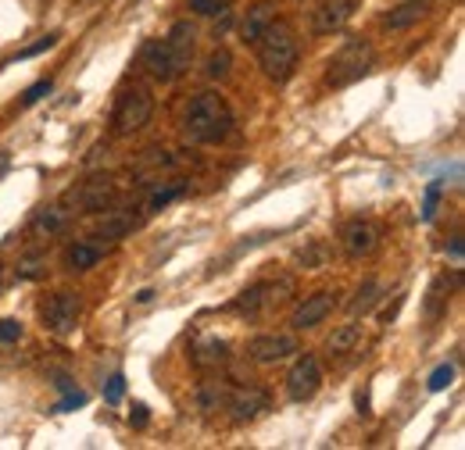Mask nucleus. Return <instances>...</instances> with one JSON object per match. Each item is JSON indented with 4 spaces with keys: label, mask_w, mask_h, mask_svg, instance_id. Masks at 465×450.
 Returning <instances> with one entry per match:
<instances>
[{
    "label": "nucleus",
    "mask_w": 465,
    "mask_h": 450,
    "mask_svg": "<svg viewBox=\"0 0 465 450\" xmlns=\"http://www.w3.org/2000/svg\"><path fill=\"white\" fill-rule=\"evenodd\" d=\"M193 47H197V33L190 22H175L169 29V36L143 44V68L151 72V79L158 83H175L179 75L190 72L193 61Z\"/></svg>",
    "instance_id": "nucleus-1"
},
{
    "label": "nucleus",
    "mask_w": 465,
    "mask_h": 450,
    "mask_svg": "<svg viewBox=\"0 0 465 450\" xmlns=\"http://www.w3.org/2000/svg\"><path fill=\"white\" fill-rule=\"evenodd\" d=\"M232 108L226 104V97L204 90L197 93L190 104H186V114H183V136L190 143H223L232 132Z\"/></svg>",
    "instance_id": "nucleus-2"
},
{
    "label": "nucleus",
    "mask_w": 465,
    "mask_h": 450,
    "mask_svg": "<svg viewBox=\"0 0 465 450\" xmlns=\"http://www.w3.org/2000/svg\"><path fill=\"white\" fill-rule=\"evenodd\" d=\"M254 51H258V61L265 68V75L272 83H287L297 68V36L287 22H269L265 33L254 40Z\"/></svg>",
    "instance_id": "nucleus-3"
},
{
    "label": "nucleus",
    "mask_w": 465,
    "mask_h": 450,
    "mask_svg": "<svg viewBox=\"0 0 465 450\" xmlns=\"http://www.w3.org/2000/svg\"><path fill=\"white\" fill-rule=\"evenodd\" d=\"M372 64H376L372 44H369L365 36H348V40L341 44V51L330 57L326 83H330L333 90H344V86H351V83L365 79V75L372 72Z\"/></svg>",
    "instance_id": "nucleus-4"
},
{
    "label": "nucleus",
    "mask_w": 465,
    "mask_h": 450,
    "mask_svg": "<svg viewBox=\"0 0 465 450\" xmlns=\"http://www.w3.org/2000/svg\"><path fill=\"white\" fill-rule=\"evenodd\" d=\"M154 114V97L147 86H125L118 93L115 112H112V132L115 136H133L140 132Z\"/></svg>",
    "instance_id": "nucleus-5"
},
{
    "label": "nucleus",
    "mask_w": 465,
    "mask_h": 450,
    "mask_svg": "<svg viewBox=\"0 0 465 450\" xmlns=\"http://www.w3.org/2000/svg\"><path fill=\"white\" fill-rule=\"evenodd\" d=\"M287 293H291V282L287 279L283 282H254V286H247V289L232 300L230 311L232 315H243V318H254V315H262V311L283 304Z\"/></svg>",
    "instance_id": "nucleus-6"
},
{
    "label": "nucleus",
    "mask_w": 465,
    "mask_h": 450,
    "mask_svg": "<svg viewBox=\"0 0 465 450\" xmlns=\"http://www.w3.org/2000/svg\"><path fill=\"white\" fill-rule=\"evenodd\" d=\"M40 315H44V326H47L51 333L68 337V333L79 326L83 300H79V293H54V297H47V300H44Z\"/></svg>",
    "instance_id": "nucleus-7"
},
{
    "label": "nucleus",
    "mask_w": 465,
    "mask_h": 450,
    "mask_svg": "<svg viewBox=\"0 0 465 450\" xmlns=\"http://www.w3.org/2000/svg\"><path fill=\"white\" fill-rule=\"evenodd\" d=\"M319 386H322L319 357L315 354H301L291 365V372H287V396H291L293 404H304V400H312V396L319 394Z\"/></svg>",
    "instance_id": "nucleus-8"
},
{
    "label": "nucleus",
    "mask_w": 465,
    "mask_h": 450,
    "mask_svg": "<svg viewBox=\"0 0 465 450\" xmlns=\"http://www.w3.org/2000/svg\"><path fill=\"white\" fill-rule=\"evenodd\" d=\"M223 411H230V418L236 426L254 422L262 411H269V394L258 390V386H236V390H230V396H226V407H223Z\"/></svg>",
    "instance_id": "nucleus-9"
},
{
    "label": "nucleus",
    "mask_w": 465,
    "mask_h": 450,
    "mask_svg": "<svg viewBox=\"0 0 465 450\" xmlns=\"http://www.w3.org/2000/svg\"><path fill=\"white\" fill-rule=\"evenodd\" d=\"M341 243H344L348 258H369L380 247V225L369 222V219H351L341 229Z\"/></svg>",
    "instance_id": "nucleus-10"
},
{
    "label": "nucleus",
    "mask_w": 465,
    "mask_h": 450,
    "mask_svg": "<svg viewBox=\"0 0 465 450\" xmlns=\"http://www.w3.org/2000/svg\"><path fill=\"white\" fill-rule=\"evenodd\" d=\"M247 354L258 365H276V361H287L291 354H297V339L291 333H262L247 343Z\"/></svg>",
    "instance_id": "nucleus-11"
},
{
    "label": "nucleus",
    "mask_w": 465,
    "mask_h": 450,
    "mask_svg": "<svg viewBox=\"0 0 465 450\" xmlns=\"http://www.w3.org/2000/svg\"><path fill=\"white\" fill-rule=\"evenodd\" d=\"M354 15V0H322L315 11H312V33L315 36H330V33H341Z\"/></svg>",
    "instance_id": "nucleus-12"
},
{
    "label": "nucleus",
    "mask_w": 465,
    "mask_h": 450,
    "mask_svg": "<svg viewBox=\"0 0 465 450\" xmlns=\"http://www.w3.org/2000/svg\"><path fill=\"white\" fill-rule=\"evenodd\" d=\"M333 297H337V293H315V297H304V304L291 315V326L293 329H315V326L333 311V304H337Z\"/></svg>",
    "instance_id": "nucleus-13"
},
{
    "label": "nucleus",
    "mask_w": 465,
    "mask_h": 450,
    "mask_svg": "<svg viewBox=\"0 0 465 450\" xmlns=\"http://www.w3.org/2000/svg\"><path fill=\"white\" fill-rule=\"evenodd\" d=\"M104 254H108V247L97 243L94 236H90V240H75V243L64 250V269H68V272H86V269H94Z\"/></svg>",
    "instance_id": "nucleus-14"
},
{
    "label": "nucleus",
    "mask_w": 465,
    "mask_h": 450,
    "mask_svg": "<svg viewBox=\"0 0 465 450\" xmlns=\"http://www.w3.org/2000/svg\"><path fill=\"white\" fill-rule=\"evenodd\" d=\"M190 361L197 365V368H219V365H226L230 361V343L219 337H204L197 339L193 347H190Z\"/></svg>",
    "instance_id": "nucleus-15"
},
{
    "label": "nucleus",
    "mask_w": 465,
    "mask_h": 450,
    "mask_svg": "<svg viewBox=\"0 0 465 450\" xmlns=\"http://www.w3.org/2000/svg\"><path fill=\"white\" fill-rule=\"evenodd\" d=\"M112 197H115V186L108 179H90L79 193H72V201H75L79 211H104L112 204Z\"/></svg>",
    "instance_id": "nucleus-16"
},
{
    "label": "nucleus",
    "mask_w": 465,
    "mask_h": 450,
    "mask_svg": "<svg viewBox=\"0 0 465 450\" xmlns=\"http://www.w3.org/2000/svg\"><path fill=\"white\" fill-rule=\"evenodd\" d=\"M426 11H430V0H398V4L383 15V25H387V29H408V25H415Z\"/></svg>",
    "instance_id": "nucleus-17"
},
{
    "label": "nucleus",
    "mask_w": 465,
    "mask_h": 450,
    "mask_svg": "<svg viewBox=\"0 0 465 450\" xmlns=\"http://www.w3.org/2000/svg\"><path fill=\"white\" fill-rule=\"evenodd\" d=\"M276 7L272 4H254V7H247V15H243V25H240V36H243V44H251L254 47V40L265 33V25L276 18L272 15Z\"/></svg>",
    "instance_id": "nucleus-18"
},
{
    "label": "nucleus",
    "mask_w": 465,
    "mask_h": 450,
    "mask_svg": "<svg viewBox=\"0 0 465 450\" xmlns=\"http://www.w3.org/2000/svg\"><path fill=\"white\" fill-rule=\"evenodd\" d=\"M380 293H383V286L376 279H369V282H361L358 289H354V300H351L348 308H351V315H369L376 304H380Z\"/></svg>",
    "instance_id": "nucleus-19"
},
{
    "label": "nucleus",
    "mask_w": 465,
    "mask_h": 450,
    "mask_svg": "<svg viewBox=\"0 0 465 450\" xmlns=\"http://www.w3.org/2000/svg\"><path fill=\"white\" fill-rule=\"evenodd\" d=\"M226 396H230V386H226V383H201V390H197V407H201V411H219V407H226Z\"/></svg>",
    "instance_id": "nucleus-20"
},
{
    "label": "nucleus",
    "mask_w": 465,
    "mask_h": 450,
    "mask_svg": "<svg viewBox=\"0 0 465 450\" xmlns=\"http://www.w3.org/2000/svg\"><path fill=\"white\" fill-rule=\"evenodd\" d=\"M358 339H361V326H354V322H348V326H341L333 337H330V354H351L354 347H358Z\"/></svg>",
    "instance_id": "nucleus-21"
},
{
    "label": "nucleus",
    "mask_w": 465,
    "mask_h": 450,
    "mask_svg": "<svg viewBox=\"0 0 465 450\" xmlns=\"http://www.w3.org/2000/svg\"><path fill=\"white\" fill-rule=\"evenodd\" d=\"M64 222H68V215L61 211V208H40L36 211V219H33V232H58V229H64Z\"/></svg>",
    "instance_id": "nucleus-22"
},
{
    "label": "nucleus",
    "mask_w": 465,
    "mask_h": 450,
    "mask_svg": "<svg viewBox=\"0 0 465 450\" xmlns=\"http://www.w3.org/2000/svg\"><path fill=\"white\" fill-rule=\"evenodd\" d=\"M440 193H444V182L440 179H433L430 186H426V197H422V222H433L437 219V208H440Z\"/></svg>",
    "instance_id": "nucleus-23"
},
{
    "label": "nucleus",
    "mask_w": 465,
    "mask_h": 450,
    "mask_svg": "<svg viewBox=\"0 0 465 450\" xmlns=\"http://www.w3.org/2000/svg\"><path fill=\"white\" fill-rule=\"evenodd\" d=\"M230 68H232L230 51H212V54H208V61H204L208 79H230Z\"/></svg>",
    "instance_id": "nucleus-24"
},
{
    "label": "nucleus",
    "mask_w": 465,
    "mask_h": 450,
    "mask_svg": "<svg viewBox=\"0 0 465 450\" xmlns=\"http://www.w3.org/2000/svg\"><path fill=\"white\" fill-rule=\"evenodd\" d=\"M455 383V365H437L433 372H430V379H426V386H430V394H440V390H448Z\"/></svg>",
    "instance_id": "nucleus-25"
},
{
    "label": "nucleus",
    "mask_w": 465,
    "mask_h": 450,
    "mask_svg": "<svg viewBox=\"0 0 465 450\" xmlns=\"http://www.w3.org/2000/svg\"><path fill=\"white\" fill-rule=\"evenodd\" d=\"M51 90H54V83L51 79H36L25 93H22V108H33V104H40L44 97H51Z\"/></svg>",
    "instance_id": "nucleus-26"
},
{
    "label": "nucleus",
    "mask_w": 465,
    "mask_h": 450,
    "mask_svg": "<svg viewBox=\"0 0 465 450\" xmlns=\"http://www.w3.org/2000/svg\"><path fill=\"white\" fill-rule=\"evenodd\" d=\"M183 193H186V182H175V186H165V190H158V193L151 197V204H147V208H151V211H162V208H169V204H173L175 197H183Z\"/></svg>",
    "instance_id": "nucleus-27"
},
{
    "label": "nucleus",
    "mask_w": 465,
    "mask_h": 450,
    "mask_svg": "<svg viewBox=\"0 0 465 450\" xmlns=\"http://www.w3.org/2000/svg\"><path fill=\"white\" fill-rule=\"evenodd\" d=\"M58 33H47V36H44V40H40V44H33V47H25V51H18V54L11 57V61H7V64H15V61H29V57H36V54H44V51H51V47H58Z\"/></svg>",
    "instance_id": "nucleus-28"
},
{
    "label": "nucleus",
    "mask_w": 465,
    "mask_h": 450,
    "mask_svg": "<svg viewBox=\"0 0 465 450\" xmlns=\"http://www.w3.org/2000/svg\"><path fill=\"white\" fill-rule=\"evenodd\" d=\"M75 407H86V394L72 386V390H64V396L54 404V411H58V415H64V411H75Z\"/></svg>",
    "instance_id": "nucleus-29"
},
{
    "label": "nucleus",
    "mask_w": 465,
    "mask_h": 450,
    "mask_svg": "<svg viewBox=\"0 0 465 450\" xmlns=\"http://www.w3.org/2000/svg\"><path fill=\"white\" fill-rule=\"evenodd\" d=\"M444 282L448 279H437L433 282V289H430V304H426V315H430V318H437V315H440V308L448 304V297H444Z\"/></svg>",
    "instance_id": "nucleus-30"
},
{
    "label": "nucleus",
    "mask_w": 465,
    "mask_h": 450,
    "mask_svg": "<svg viewBox=\"0 0 465 450\" xmlns=\"http://www.w3.org/2000/svg\"><path fill=\"white\" fill-rule=\"evenodd\" d=\"M122 396H125V376L115 372V376L104 383V400H108V404H118Z\"/></svg>",
    "instance_id": "nucleus-31"
},
{
    "label": "nucleus",
    "mask_w": 465,
    "mask_h": 450,
    "mask_svg": "<svg viewBox=\"0 0 465 450\" xmlns=\"http://www.w3.org/2000/svg\"><path fill=\"white\" fill-rule=\"evenodd\" d=\"M190 11H197V15L212 18V15H223V11H226V4H223V0H190Z\"/></svg>",
    "instance_id": "nucleus-32"
},
{
    "label": "nucleus",
    "mask_w": 465,
    "mask_h": 450,
    "mask_svg": "<svg viewBox=\"0 0 465 450\" xmlns=\"http://www.w3.org/2000/svg\"><path fill=\"white\" fill-rule=\"evenodd\" d=\"M22 339V322L18 318H0V343H15Z\"/></svg>",
    "instance_id": "nucleus-33"
},
{
    "label": "nucleus",
    "mask_w": 465,
    "mask_h": 450,
    "mask_svg": "<svg viewBox=\"0 0 465 450\" xmlns=\"http://www.w3.org/2000/svg\"><path fill=\"white\" fill-rule=\"evenodd\" d=\"M147 422H151L147 404H133V411H129V426H133V429H147Z\"/></svg>",
    "instance_id": "nucleus-34"
},
{
    "label": "nucleus",
    "mask_w": 465,
    "mask_h": 450,
    "mask_svg": "<svg viewBox=\"0 0 465 450\" xmlns=\"http://www.w3.org/2000/svg\"><path fill=\"white\" fill-rule=\"evenodd\" d=\"M448 254L455 258V261H462V254H465V247H462V236H455L451 240V247H448Z\"/></svg>",
    "instance_id": "nucleus-35"
},
{
    "label": "nucleus",
    "mask_w": 465,
    "mask_h": 450,
    "mask_svg": "<svg viewBox=\"0 0 465 450\" xmlns=\"http://www.w3.org/2000/svg\"><path fill=\"white\" fill-rule=\"evenodd\" d=\"M401 304H405V297H398V300H394V308H387V311H383L380 318H383V322H394V315L401 311Z\"/></svg>",
    "instance_id": "nucleus-36"
},
{
    "label": "nucleus",
    "mask_w": 465,
    "mask_h": 450,
    "mask_svg": "<svg viewBox=\"0 0 465 450\" xmlns=\"http://www.w3.org/2000/svg\"><path fill=\"white\" fill-rule=\"evenodd\" d=\"M151 300H154V289H140L136 293V304H151Z\"/></svg>",
    "instance_id": "nucleus-37"
},
{
    "label": "nucleus",
    "mask_w": 465,
    "mask_h": 450,
    "mask_svg": "<svg viewBox=\"0 0 465 450\" xmlns=\"http://www.w3.org/2000/svg\"><path fill=\"white\" fill-rule=\"evenodd\" d=\"M358 411L369 415V394H358Z\"/></svg>",
    "instance_id": "nucleus-38"
},
{
    "label": "nucleus",
    "mask_w": 465,
    "mask_h": 450,
    "mask_svg": "<svg viewBox=\"0 0 465 450\" xmlns=\"http://www.w3.org/2000/svg\"><path fill=\"white\" fill-rule=\"evenodd\" d=\"M0 276H4V272H0Z\"/></svg>",
    "instance_id": "nucleus-39"
},
{
    "label": "nucleus",
    "mask_w": 465,
    "mask_h": 450,
    "mask_svg": "<svg viewBox=\"0 0 465 450\" xmlns=\"http://www.w3.org/2000/svg\"><path fill=\"white\" fill-rule=\"evenodd\" d=\"M223 4H226V0H223Z\"/></svg>",
    "instance_id": "nucleus-40"
}]
</instances>
